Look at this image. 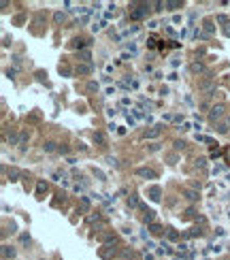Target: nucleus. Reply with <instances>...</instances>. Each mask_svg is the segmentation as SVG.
Segmentation results:
<instances>
[{"mask_svg": "<svg viewBox=\"0 0 230 260\" xmlns=\"http://www.w3.org/2000/svg\"><path fill=\"white\" fill-rule=\"evenodd\" d=\"M6 175H9V179H11V181H17L19 177H21V171H19V168H9V173H6Z\"/></svg>", "mask_w": 230, "mask_h": 260, "instance_id": "nucleus-16", "label": "nucleus"}, {"mask_svg": "<svg viewBox=\"0 0 230 260\" xmlns=\"http://www.w3.org/2000/svg\"><path fill=\"white\" fill-rule=\"evenodd\" d=\"M115 252H117V243H104V245L98 249V254H100L104 260H109V258L115 254Z\"/></svg>", "mask_w": 230, "mask_h": 260, "instance_id": "nucleus-3", "label": "nucleus"}, {"mask_svg": "<svg viewBox=\"0 0 230 260\" xmlns=\"http://www.w3.org/2000/svg\"><path fill=\"white\" fill-rule=\"evenodd\" d=\"M166 239H168V241H177V239H179V232L172 230V228H168V230H166Z\"/></svg>", "mask_w": 230, "mask_h": 260, "instance_id": "nucleus-23", "label": "nucleus"}, {"mask_svg": "<svg viewBox=\"0 0 230 260\" xmlns=\"http://www.w3.org/2000/svg\"><path fill=\"white\" fill-rule=\"evenodd\" d=\"M217 21H219V24H226V26H228V17H226V15H217Z\"/></svg>", "mask_w": 230, "mask_h": 260, "instance_id": "nucleus-34", "label": "nucleus"}, {"mask_svg": "<svg viewBox=\"0 0 230 260\" xmlns=\"http://www.w3.org/2000/svg\"><path fill=\"white\" fill-rule=\"evenodd\" d=\"M205 162H207V158H198V160H196V167L202 168V167H205Z\"/></svg>", "mask_w": 230, "mask_h": 260, "instance_id": "nucleus-33", "label": "nucleus"}, {"mask_svg": "<svg viewBox=\"0 0 230 260\" xmlns=\"http://www.w3.org/2000/svg\"><path fill=\"white\" fill-rule=\"evenodd\" d=\"M215 130H217L219 134H228V130H230V117H224V119H219V122L215 124Z\"/></svg>", "mask_w": 230, "mask_h": 260, "instance_id": "nucleus-5", "label": "nucleus"}, {"mask_svg": "<svg viewBox=\"0 0 230 260\" xmlns=\"http://www.w3.org/2000/svg\"><path fill=\"white\" fill-rule=\"evenodd\" d=\"M58 71H60V75H70V71H68L66 66H62V64H60V68H58Z\"/></svg>", "mask_w": 230, "mask_h": 260, "instance_id": "nucleus-35", "label": "nucleus"}, {"mask_svg": "<svg viewBox=\"0 0 230 260\" xmlns=\"http://www.w3.org/2000/svg\"><path fill=\"white\" fill-rule=\"evenodd\" d=\"M202 28H205V32H207V34H211V32H215V24H213L211 19H207V21L202 24Z\"/></svg>", "mask_w": 230, "mask_h": 260, "instance_id": "nucleus-21", "label": "nucleus"}, {"mask_svg": "<svg viewBox=\"0 0 230 260\" xmlns=\"http://www.w3.org/2000/svg\"><path fill=\"white\" fill-rule=\"evenodd\" d=\"M151 2H132L130 4V19H145L151 11Z\"/></svg>", "mask_w": 230, "mask_h": 260, "instance_id": "nucleus-1", "label": "nucleus"}, {"mask_svg": "<svg viewBox=\"0 0 230 260\" xmlns=\"http://www.w3.org/2000/svg\"><path fill=\"white\" fill-rule=\"evenodd\" d=\"M81 211H83V213H87V211H90V201H87L85 196H81Z\"/></svg>", "mask_w": 230, "mask_h": 260, "instance_id": "nucleus-24", "label": "nucleus"}, {"mask_svg": "<svg viewBox=\"0 0 230 260\" xmlns=\"http://www.w3.org/2000/svg\"><path fill=\"white\" fill-rule=\"evenodd\" d=\"M172 145H175V151H181V149H185V141H175Z\"/></svg>", "mask_w": 230, "mask_h": 260, "instance_id": "nucleus-29", "label": "nucleus"}, {"mask_svg": "<svg viewBox=\"0 0 230 260\" xmlns=\"http://www.w3.org/2000/svg\"><path fill=\"white\" fill-rule=\"evenodd\" d=\"M2 258H4V260L15 258V247H11V245H2Z\"/></svg>", "mask_w": 230, "mask_h": 260, "instance_id": "nucleus-10", "label": "nucleus"}, {"mask_svg": "<svg viewBox=\"0 0 230 260\" xmlns=\"http://www.w3.org/2000/svg\"><path fill=\"white\" fill-rule=\"evenodd\" d=\"M160 132H162V126H151V128H147L143 132V136H145V139H158Z\"/></svg>", "mask_w": 230, "mask_h": 260, "instance_id": "nucleus-6", "label": "nucleus"}, {"mask_svg": "<svg viewBox=\"0 0 230 260\" xmlns=\"http://www.w3.org/2000/svg\"><path fill=\"white\" fill-rule=\"evenodd\" d=\"M107 162H109V164H111V167H119V162H117V160H115L113 156H109V158H107Z\"/></svg>", "mask_w": 230, "mask_h": 260, "instance_id": "nucleus-31", "label": "nucleus"}, {"mask_svg": "<svg viewBox=\"0 0 230 260\" xmlns=\"http://www.w3.org/2000/svg\"><path fill=\"white\" fill-rule=\"evenodd\" d=\"M83 45H90V43H87V41H83V38H75V41L70 43V47H73V49H79V51H81V47H83Z\"/></svg>", "mask_w": 230, "mask_h": 260, "instance_id": "nucleus-19", "label": "nucleus"}, {"mask_svg": "<svg viewBox=\"0 0 230 260\" xmlns=\"http://www.w3.org/2000/svg\"><path fill=\"white\" fill-rule=\"evenodd\" d=\"M92 71H94L92 64H79L77 66V75H92Z\"/></svg>", "mask_w": 230, "mask_h": 260, "instance_id": "nucleus-12", "label": "nucleus"}, {"mask_svg": "<svg viewBox=\"0 0 230 260\" xmlns=\"http://www.w3.org/2000/svg\"><path fill=\"white\" fill-rule=\"evenodd\" d=\"M43 149H45V151H47V154H51V151H56V143H53V141H45V143H43Z\"/></svg>", "mask_w": 230, "mask_h": 260, "instance_id": "nucleus-22", "label": "nucleus"}, {"mask_svg": "<svg viewBox=\"0 0 230 260\" xmlns=\"http://www.w3.org/2000/svg\"><path fill=\"white\" fill-rule=\"evenodd\" d=\"M158 149H160V145H158V143H153V145H149V151H158Z\"/></svg>", "mask_w": 230, "mask_h": 260, "instance_id": "nucleus-37", "label": "nucleus"}, {"mask_svg": "<svg viewBox=\"0 0 230 260\" xmlns=\"http://www.w3.org/2000/svg\"><path fill=\"white\" fill-rule=\"evenodd\" d=\"M149 230H151V235H155V237H162V235H164V228H162V226H160V224H149Z\"/></svg>", "mask_w": 230, "mask_h": 260, "instance_id": "nucleus-14", "label": "nucleus"}, {"mask_svg": "<svg viewBox=\"0 0 230 260\" xmlns=\"http://www.w3.org/2000/svg\"><path fill=\"white\" fill-rule=\"evenodd\" d=\"M224 34H226V37H230V24H228V28L224 30Z\"/></svg>", "mask_w": 230, "mask_h": 260, "instance_id": "nucleus-40", "label": "nucleus"}, {"mask_svg": "<svg viewBox=\"0 0 230 260\" xmlns=\"http://www.w3.org/2000/svg\"><path fill=\"white\" fill-rule=\"evenodd\" d=\"M90 171H92V175H94V177H96V179H98V181H107V175H104V173H102L100 168L92 167V168H90Z\"/></svg>", "mask_w": 230, "mask_h": 260, "instance_id": "nucleus-17", "label": "nucleus"}, {"mask_svg": "<svg viewBox=\"0 0 230 260\" xmlns=\"http://www.w3.org/2000/svg\"><path fill=\"white\" fill-rule=\"evenodd\" d=\"M181 6H183L181 0H164V9H168V11H177Z\"/></svg>", "mask_w": 230, "mask_h": 260, "instance_id": "nucleus-7", "label": "nucleus"}, {"mask_svg": "<svg viewBox=\"0 0 230 260\" xmlns=\"http://www.w3.org/2000/svg\"><path fill=\"white\" fill-rule=\"evenodd\" d=\"M175 160H177V154H171L168 156V164H175Z\"/></svg>", "mask_w": 230, "mask_h": 260, "instance_id": "nucleus-36", "label": "nucleus"}, {"mask_svg": "<svg viewBox=\"0 0 230 260\" xmlns=\"http://www.w3.org/2000/svg\"><path fill=\"white\" fill-rule=\"evenodd\" d=\"M85 90H87V92H96V90H98V83H96V81H87Z\"/></svg>", "mask_w": 230, "mask_h": 260, "instance_id": "nucleus-28", "label": "nucleus"}, {"mask_svg": "<svg viewBox=\"0 0 230 260\" xmlns=\"http://www.w3.org/2000/svg\"><path fill=\"white\" fill-rule=\"evenodd\" d=\"M183 196H185L188 201H192V203H194V201H198V192H196V190H192V188L183 190Z\"/></svg>", "mask_w": 230, "mask_h": 260, "instance_id": "nucleus-13", "label": "nucleus"}, {"mask_svg": "<svg viewBox=\"0 0 230 260\" xmlns=\"http://www.w3.org/2000/svg\"><path fill=\"white\" fill-rule=\"evenodd\" d=\"M190 71L192 73H205V64H202V62H194L190 66Z\"/></svg>", "mask_w": 230, "mask_h": 260, "instance_id": "nucleus-20", "label": "nucleus"}, {"mask_svg": "<svg viewBox=\"0 0 230 260\" xmlns=\"http://www.w3.org/2000/svg\"><path fill=\"white\" fill-rule=\"evenodd\" d=\"M94 143H98V145H107V136H104V132H94Z\"/></svg>", "mask_w": 230, "mask_h": 260, "instance_id": "nucleus-18", "label": "nucleus"}, {"mask_svg": "<svg viewBox=\"0 0 230 260\" xmlns=\"http://www.w3.org/2000/svg\"><path fill=\"white\" fill-rule=\"evenodd\" d=\"M134 173H136L138 177H143V179H155V177H158V173H155L153 168H149V167H138Z\"/></svg>", "mask_w": 230, "mask_h": 260, "instance_id": "nucleus-4", "label": "nucleus"}, {"mask_svg": "<svg viewBox=\"0 0 230 260\" xmlns=\"http://www.w3.org/2000/svg\"><path fill=\"white\" fill-rule=\"evenodd\" d=\"M64 19H66V15H64V13H62V11H58L56 15H53V21H56V24H62V21H64Z\"/></svg>", "mask_w": 230, "mask_h": 260, "instance_id": "nucleus-27", "label": "nucleus"}, {"mask_svg": "<svg viewBox=\"0 0 230 260\" xmlns=\"http://www.w3.org/2000/svg\"><path fill=\"white\" fill-rule=\"evenodd\" d=\"M47 190H49L47 181H43V179H40V181L36 184V194H38V196H43V194H47Z\"/></svg>", "mask_w": 230, "mask_h": 260, "instance_id": "nucleus-15", "label": "nucleus"}, {"mask_svg": "<svg viewBox=\"0 0 230 260\" xmlns=\"http://www.w3.org/2000/svg\"><path fill=\"white\" fill-rule=\"evenodd\" d=\"M126 203H128V207H141V203H138V198H136V196H128V201H126Z\"/></svg>", "mask_w": 230, "mask_h": 260, "instance_id": "nucleus-25", "label": "nucleus"}, {"mask_svg": "<svg viewBox=\"0 0 230 260\" xmlns=\"http://www.w3.org/2000/svg\"><path fill=\"white\" fill-rule=\"evenodd\" d=\"M77 58H79L83 64H90V60H92V54H90V49H81V51H77Z\"/></svg>", "mask_w": 230, "mask_h": 260, "instance_id": "nucleus-9", "label": "nucleus"}, {"mask_svg": "<svg viewBox=\"0 0 230 260\" xmlns=\"http://www.w3.org/2000/svg\"><path fill=\"white\" fill-rule=\"evenodd\" d=\"M198 235H202V230H200V228H192L190 232H185V237H188V239H190V237H198Z\"/></svg>", "mask_w": 230, "mask_h": 260, "instance_id": "nucleus-26", "label": "nucleus"}, {"mask_svg": "<svg viewBox=\"0 0 230 260\" xmlns=\"http://www.w3.org/2000/svg\"><path fill=\"white\" fill-rule=\"evenodd\" d=\"M21 243H30V237H28V235H21Z\"/></svg>", "mask_w": 230, "mask_h": 260, "instance_id": "nucleus-39", "label": "nucleus"}, {"mask_svg": "<svg viewBox=\"0 0 230 260\" xmlns=\"http://www.w3.org/2000/svg\"><path fill=\"white\" fill-rule=\"evenodd\" d=\"M58 151H60L62 156H68V147H66V145H60V147H58Z\"/></svg>", "mask_w": 230, "mask_h": 260, "instance_id": "nucleus-32", "label": "nucleus"}, {"mask_svg": "<svg viewBox=\"0 0 230 260\" xmlns=\"http://www.w3.org/2000/svg\"><path fill=\"white\" fill-rule=\"evenodd\" d=\"M147 194H149V198H151L153 203H158V201H160V194H162V188H158V186H151V188H149V192H147Z\"/></svg>", "mask_w": 230, "mask_h": 260, "instance_id": "nucleus-8", "label": "nucleus"}, {"mask_svg": "<svg viewBox=\"0 0 230 260\" xmlns=\"http://www.w3.org/2000/svg\"><path fill=\"white\" fill-rule=\"evenodd\" d=\"M198 88H200V90H205V92L213 90V79L207 77V79H202V81H198Z\"/></svg>", "mask_w": 230, "mask_h": 260, "instance_id": "nucleus-11", "label": "nucleus"}, {"mask_svg": "<svg viewBox=\"0 0 230 260\" xmlns=\"http://www.w3.org/2000/svg\"><path fill=\"white\" fill-rule=\"evenodd\" d=\"M224 113H226V107H224V105H213L211 111H209V122L217 124L219 119H224Z\"/></svg>", "mask_w": 230, "mask_h": 260, "instance_id": "nucleus-2", "label": "nucleus"}, {"mask_svg": "<svg viewBox=\"0 0 230 260\" xmlns=\"http://www.w3.org/2000/svg\"><path fill=\"white\" fill-rule=\"evenodd\" d=\"M28 139H30V134H28V132H21V134H19V145L23 147V143H26Z\"/></svg>", "mask_w": 230, "mask_h": 260, "instance_id": "nucleus-30", "label": "nucleus"}, {"mask_svg": "<svg viewBox=\"0 0 230 260\" xmlns=\"http://www.w3.org/2000/svg\"><path fill=\"white\" fill-rule=\"evenodd\" d=\"M168 94V88H160V96H166Z\"/></svg>", "mask_w": 230, "mask_h": 260, "instance_id": "nucleus-38", "label": "nucleus"}]
</instances>
